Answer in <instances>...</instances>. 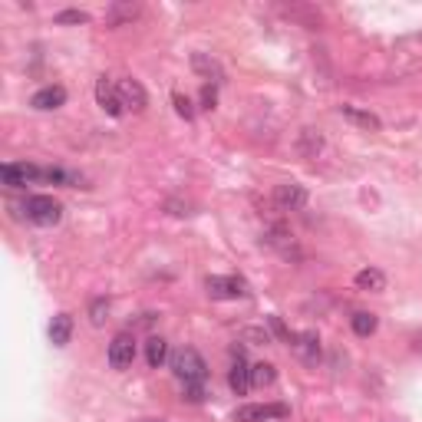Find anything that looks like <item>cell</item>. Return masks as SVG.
<instances>
[{
    "label": "cell",
    "instance_id": "6da1fadb",
    "mask_svg": "<svg viewBox=\"0 0 422 422\" xmlns=\"http://www.w3.org/2000/svg\"><path fill=\"white\" fill-rule=\"evenodd\" d=\"M172 363V373L181 379V383H205L208 379V363L201 360L199 350H191V346H181L169 356Z\"/></svg>",
    "mask_w": 422,
    "mask_h": 422
},
{
    "label": "cell",
    "instance_id": "7a4b0ae2",
    "mask_svg": "<svg viewBox=\"0 0 422 422\" xmlns=\"http://www.w3.org/2000/svg\"><path fill=\"white\" fill-rule=\"evenodd\" d=\"M24 211L30 221L44 224V228H50V224H56L63 218V205L56 199H50V195H30L24 201Z\"/></svg>",
    "mask_w": 422,
    "mask_h": 422
},
{
    "label": "cell",
    "instance_id": "3957f363",
    "mask_svg": "<svg viewBox=\"0 0 422 422\" xmlns=\"http://www.w3.org/2000/svg\"><path fill=\"white\" fill-rule=\"evenodd\" d=\"M0 181L10 185V189H24L30 181H44V169L30 162H7L0 165Z\"/></svg>",
    "mask_w": 422,
    "mask_h": 422
},
{
    "label": "cell",
    "instance_id": "277c9868",
    "mask_svg": "<svg viewBox=\"0 0 422 422\" xmlns=\"http://www.w3.org/2000/svg\"><path fill=\"white\" fill-rule=\"evenodd\" d=\"M291 406L284 403H254V406H241L234 413V422H267V419H287Z\"/></svg>",
    "mask_w": 422,
    "mask_h": 422
},
{
    "label": "cell",
    "instance_id": "5b68a950",
    "mask_svg": "<svg viewBox=\"0 0 422 422\" xmlns=\"http://www.w3.org/2000/svg\"><path fill=\"white\" fill-rule=\"evenodd\" d=\"M208 287V297H215V301H238V297H248V284H244L241 277H208L205 281Z\"/></svg>",
    "mask_w": 422,
    "mask_h": 422
},
{
    "label": "cell",
    "instance_id": "8992f818",
    "mask_svg": "<svg viewBox=\"0 0 422 422\" xmlns=\"http://www.w3.org/2000/svg\"><path fill=\"white\" fill-rule=\"evenodd\" d=\"M96 103L103 106L112 119H119L122 112H126V103H122V96H119V83H112L109 76L96 79Z\"/></svg>",
    "mask_w": 422,
    "mask_h": 422
},
{
    "label": "cell",
    "instance_id": "52a82bcc",
    "mask_svg": "<svg viewBox=\"0 0 422 422\" xmlns=\"http://www.w3.org/2000/svg\"><path fill=\"white\" fill-rule=\"evenodd\" d=\"M234 360H231V370H228V386L238 393V396H248V389L254 386L251 383V366H248V360H244V350L241 346H234Z\"/></svg>",
    "mask_w": 422,
    "mask_h": 422
},
{
    "label": "cell",
    "instance_id": "ba28073f",
    "mask_svg": "<svg viewBox=\"0 0 422 422\" xmlns=\"http://www.w3.org/2000/svg\"><path fill=\"white\" fill-rule=\"evenodd\" d=\"M132 360H136V336L119 333L109 343V366L112 370H129Z\"/></svg>",
    "mask_w": 422,
    "mask_h": 422
},
{
    "label": "cell",
    "instance_id": "9c48e42d",
    "mask_svg": "<svg viewBox=\"0 0 422 422\" xmlns=\"http://www.w3.org/2000/svg\"><path fill=\"white\" fill-rule=\"evenodd\" d=\"M261 241H264L267 248H274L277 254H284V258H301V251H297V244H293V234L287 231L284 224H271Z\"/></svg>",
    "mask_w": 422,
    "mask_h": 422
},
{
    "label": "cell",
    "instance_id": "30bf717a",
    "mask_svg": "<svg viewBox=\"0 0 422 422\" xmlns=\"http://www.w3.org/2000/svg\"><path fill=\"white\" fill-rule=\"evenodd\" d=\"M274 205L281 211H297V208L307 205V189L297 185V181H284V185L274 189Z\"/></svg>",
    "mask_w": 422,
    "mask_h": 422
},
{
    "label": "cell",
    "instance_id": "8fae6325",
    "mask_svg": "<svg viewBox=\"0 0 422 422\" xmlns=\"http://www.w3.org/2000/svg\"><path fill=\"white\" fill-rule=\"evenodd\" d=\"M119 96H122V103H126V109L132 112H142L149 106V96L146 89H142V83L139 79H119Z\"/></svg>",
    "mask_w": 422,
    "mask_h": 422
},
{
    "label": "cell",
    "instance_id": "7c38bea8",
    "mask_svg": "<svg viewBox=\"0 0 422 422\" xmlns=\"http://www.w3.org/2000/svg\"><path fill=\"white\" fill-rule=\"evenodd\" d=\"M293 350L303 363H317L320 360V336L313 330H303V333H293Z\"/></svg>",
    "mask_w": 422,
    "mask_h": 422
},
{
    "label": "cell",
    "instance_id": "4fadbf2b",
    "mask_svg": "<svg viewBox=\"0 0 422 422\" xmlns=\"http://www.w3.org/2000/svg\"><path fill=\"white\" fill-rule=\"evenodd\" d=\"M66 103V89L63 86H44V89H36L34 96H30V106L34 109H60V106Z\"/></svg>",
    "mask_w": 422,
    "mask_h": 422
},
{
    "label": "cell",
    "instance_id": "5bb4252c",
    "mask_svg": "<svg viewBox=\"0 0 422 422\" xmlns=\"http://www.w3.org/2000/svg\"><path fill=\"white\" fill-rule=\"evenodd\" d=\"M393 53H396V60H409V66H419V63H422V34H413V36L396 40Z\"/></svg>",
    "mask_w": 422,
    "mask_h": 422
},
{
    "label": "cell",
    "instance_id": "9a60e30c",
    "mask_svg": "<svg viewBox=\"0 0 422 422\" xmlns=\"http://www.w3.org/2000/svg\"><path fill=\"white\" fill-rule=\"evenodd\" d=\"M353 284H356V291L379 293V291H386V274H383V271H376V267H363V271H356Z\"/></svg>",
    "mask_w": 422,
    "mask_h": 422
},
{
    "label": "cell",
    "instance_id": "2e32d148",
    "mask_svg": "<svg viewBox=\"0 0 422 422\" xmlns=\"http://www.w3.org/2000/svg\"><path fill=\"white\" fill-rule=\"evenodd\" d=\"M340 116L350 119L353 126H360V129H366V132H379V129H383L379 116H373V112H366V109H356V106H340Z\"/></svg>",
    "mask_w": 422,
    "mask_h": 422
},
{
    "label": "cell",
    "instance_id": "e0dca14e",
    "mask_svg": "<svg viewBox=\"0 0 422 422\" xmlns=\"http://www.w3.org/2000/svg\"><path fill=\"white\" fill-rule=\"evenodd\" d=\"M139 14H142L139 4H112V7L106 10V24H109V26H122V24H129V20H136Z\"/></svg>",
    "mask_w": 422,
    "mask_h": 422
},
{
    "label": "cell",
    "instance_id": "ac0fdd59",
    "mask_svg": "<svg viewBox=\"0 0 422 422\" xmlns=\"http://www.w3.org/2000/svg\"><path fill=\"white\" fill-rule=\"evenodd\" d=\"M69 336H73V317H69V313H56V317H53V323H50L53 346H66Z\"/></svg>",
    "mask_w": 422,
    "mask_h": 422
},
{
    "label": "cell",
    "instance_id": "d6986e66",
    "mask_svg": "<svg viewBox=\"0 0 422 422\" xmlns=\"http://www.w3.org/2000/svg\"><path fill=\"white\" fill-rule=\"evenodd\" d=\"M297 149H301L303 159H317V152L323 149V136H320V129H301Z\"/></svg>",
    "mask_w": 422,
    "mask_h": 422
},
{
    "label": "cell",
    "instance_id": "ffe728a7",
    "mask_svg": "<svg viewBox=\"0 0 422 422\" xmlns=\"http://www.w3.org/2000/svg\"><path fill=\"white\" fill-rule=\"evenodd\" d=\"M146 360H149L152 370H159V366L169 360V343H165L162 336H152V340L146 343Z\"/></svg>",
    "mask_w": 422,
    "mask_h": 422
},
{
    "label": "cell",
    "instance_id": "44dd1931",
    "mask_svg": "<svg viewBox=\"0 0 422 422\" xmlns=\"http://www.w3.org/2000/svg\"><path fill=\"white\" fill-rule=\"evenodd\" d=\"M350 327H353L356 336H373V333H376V327H379V320H376V313L360 311V313L350 317Z\"/></svg>",
    "mask_w": 422,
    "mask_h": 422
},
{
    "label": "cell",
    "instance_id": "7402d4cb",
    "mask_svg": "<svg viewBox=\"0 0 422 422\" xmlns=\"http://www.w3.org/2000/svg\"><path fill=\"white\" fill-rule=\"evenodd\" d=\"M274 379H277L274 363H254V366H251V383H254V386H274Z\"/></svg>",
    "mask_w": 422,
    "mask_h": 422
},
{
    "label": "cell",
    "instance_id": "603a6c76",
    "mask_svg": "<svg viewBox=\"0 0 422 422\" xmlns=\"http://www.w3.org/2000/svg\"><path fill=\"white\" fill-rule=\"evenodd\" d=\"M191 66L199 69V73H205L208 79L221 83V66H218L215 60H208V53H195V56H191Z\"/></svg>",
    "mask_w": 422,
    "mask_h": 422
},
{
    "label": "cell",
    "instance_id": "cb8c5ba5",
    "mask_svg": "<svg viewBox=\"0 0 422 422\" xmlns=\"http://www.w3.org/2000/svg\"><path fill=\"white\" fill-rule=\"evenodd\" d=\"M284 14H287V17H293V20H303L307 26H320V24H323V17H320L317 10H307V7H284Z\"/></svg>",
    "mask_w": 422,
    "mask_h": 422
},
{
    "label": "cell",
    "instance_id": "d4e9b609",
    "mask_svg": "<svg viewBox=\"0 0 422 422\" xmlns=\"http://www.w3.org/2000/svg\"><path fill=\"white\" fill-rule=\"evenodd\" d=\"M89 320H93V327H103L106 320H109V301L106 297H96L89 303Z\"/></svg>",
    "mask_w": 422,
    "mask_h": 422
},
{
    "label": "cell",
    "instance_id": "484cf974",
    "mask_svg": "<svg viewBox=\"0 0 422 422\" xmlns=\"http://www.w3.org/2000/svg\"><path fill=\"white\" fill-rule=\"evenodd\" d=\"M205 383H185L181 386V399H189V403H205Z\"/></svg>",
    "mask_w": 422,
    "mask_h": 422
},
{
    "label": "cell",
    "instance_id": "4316f807",
    "mask_svg": "<svg viewBox=\"0 0 422 422\" xmlns=\"http://www.w3.org/2000/svg\"><path fill=\"white\" fill-rule=\"evenodd\" d=\"M172 103H175V112H179L181 119H195V106H191V99H189V96L175 93V96H172Z\"/></svg>",
    "mask_w": 422,
    "mask_h": 422
},
{
    "label": "cell",
    "instance_id": "83f0119b",
    "mask_svg": "<svg viewBox=\"0 0 422 422\" xmlns=\"http://www.w3.org/2000/svg\"><path fill=\"white\" fill-rule=\"evenodd\" d=\"M56 24H89V14L86 10H60Z\"/></svg>",
    "mask_w": 422,
    "mask_h": 422
},
{
    "label": "cell",
    "instance_id": "f1b7e54d",
    "mask_svg": "<svg viewBox=\"0 0 422 422\" xmlns=\"http://www.w3.org/2000/svg\"><path fill=\"white\" fill-rule=\"evenodd\" d=\"M215 99H218L215 86H205V89H201V103H205V109H215Z\"/></svg>",
    "mask_w": 422,
    "mask_h": 422
},
{
    "label": "cell",
    "instance_id": "f546056e",
    "mask_svg": "<svg viewBox=\"0 0 422 422\" xmlns=\"http://www.w3.org/2000/svg\"><path fill=\"white\" fill-rule=\"evenodd\" d=\"M271 330H274V333H277V336H287L284 323H281V320H277V317H271Z\"/></svg>",
    "mask_w": 422,
    "mask_h": 422
},
{
    "label": "cell",
    "instance_id": "4dcf8cb0",
    "mask_svg": "<svg viewBox=\"0 0 422 422\" xmlns=\"http://www.w3.org/2000/svg\"><path fill=\"white\" fill-rule=\"evenodd\" d=\"M142 422H162V419H142Z\"/></svg>",
    "mask_w": 422,
    "mask_h": 422
}]
</instances>
